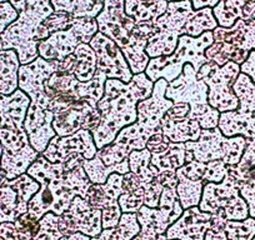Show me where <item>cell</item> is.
Listing matches in <instances>:
<instances>
[{
    "label": "cell",
    "mask_w": 255,
    "mask_h": 240,
    "mask_svg": "<svg viewBox=\"0 0 255 240\" xmlns=\"http://www.w3.org/2000/svg\"><path fill=\"white\" fill-rule=\"evenodd\" d=\"M84 156L75 154L64 163H50L45 156H38L26 174L40 184V189L30 199L28 214L40 220L46 213L60 217L69 209L75 197L87 198L90 183L83 161Z\"/></svg>",
    "instance_id": "cell-1"
},
{
    "label": "cell",
    "mask_w": 255,
    "mask_h": 240,
    "mask_svg": "<svg viewBox=\"0 0 255 240\" xmlns=\"http://www.w3.org/2000/svg\"><path fill=\"white\" fill-rule=\"evenodd\" d=\"M154 83L145 73L134 75L129 83L117 79L105 82L104 95L98 103L102 113L100 124L92 130L98 150L109 145L125 126L131 125L138 119V103L148 99L153 93Z\"/></svg>",
    "instance_id": "cell-2"
},
{
    "label": "cell",
    "mask_w": 255,
    "mask_h": 240,
    "mask_svg": "<svg viewBox=\"0 0 255 240\" xmlns=\"http://www.w3.org/2000/svg\"><path fill=\"white\" fill-rule=\"evenodd\" d=\"M125 0H104V8L95 18L98 30L112 39L124 54L134 75L145 72L150 58L145 53L156 28L154 23H136L124 10Z\"/></svg>",
    "instance_id": "cell-3"
},
{
    "label": "cell",
    "mask_w": 255,
    "mask_h": 240,
    "mask_svg": "<svg viewBox=\"0 0 255 240\" xmlns=\"http://www.w3.org/2000/svg\"><path fill=\"white\" fill-rule=\"evenodd\" d=\"M233 90L239 100V108L233 112L220 113L218 128L227 138L240 135L247 140V148L239 164L228 166V173L243 184L255 168V83L240 73Z\"/></svg>",
    "instance_id": "cell-4"
},
{
    "label": "cell",
    "mask_w": 255,
    "mask_h": 240,
    "mask_svg": "<svg viewBox=\"0 0 255 240\" xmlns=\"http://www.w3.org/2000/svg\"><path fill=\"white\" fill-rule=\"evenodd\" d=\"M18 11V19L0 34L3 50L16 51L20 65L39 56L38 30L40 24L54 13L50 0H9Z\"/></svg>",
    "instance_id": "cell-5"
},
{
    "label": "cell",
    "mask_w": 255,
    "mask_h": 240,
    "mask_svg": "<svg viewBox=\"0 0 255 240\" xmlns=\"http://www.w3.org/2000/svg\"><path fill=\"white\" fill-rule=\"evenodd\" d=\"M168 84L165 79H159L154 83L150 97L138 103V119L135 123L122 129L113 141L128 155L133 150H144L148 139L154 134L161 133V119L174 104L165 98Z\"/></svg>",
    "instance_id": "cell-6"
},
{
    "label": "cell",
    "mask_w": 255,
    "mask_h": 240,
    "mask_svg": "<svg viewBox=\"0 0 255 240\" xmlns=\"http://www.w3.org/2000/svg\"><path fill=\"white\" fill-rule=\"evenodd\" d=\"M158 179L164 185L158 208H148L145 205L136 213L140 232L133 240H168L166 232L183 214L184 209L179 202L176 193L175 171H164L158 175Z\"/></svg>",
    "instance_id": "cell-7"
},
{
    "label": "cell",
    "mask_w": 255,
    "mask_h": 240,
    "mask_svg": "<svg viewBox=\"0 0 255 240\" xmlns=\"http://www.w3.org/2000/svg\"><path fill=\"white\" fill-rule=\"evenodd\" d=\"M213 43V31H205L198 38L181 35L178 39L175 51L169 56L150 59L144 73L153 83L158 82L159 79H165L168 83H171L183 73L185 64H191L198 72L203 65L209 62L205 56V50Z\"/></svg>",
    "instance_id": "cell-8"
},
{
    "label": "cell",
    "mask_w": 255,
    "mask_h": 240,
    "mask_svg": "<svg viewBox=\"0 0 255 240\" xmlns=\"http://www.w3.org/2000/svg\"><path fill=\"white\" fill-rule=\"evenodd\" d=\"M208 85L197 78L193 65L185 64L183 73L168 84L165 98L173 103H186L190 107L188 118L197 120L202 129H215L220 113L208 103Z\"/></svg>",
    "instance_id": "cell-9"
},
{
    "label": "cell",
    "mask_w": 255,
    "mask_h": 240,
    "mask_svg": "<svg viewBox=\"0 0 255 240\" xmlns=\"http://www.w3.org/2000/svg\"><path fill=\"white\" fill-rule=\"evenodd\" d=\"M214 43L205 50L209 62L219 67L228 62L242 65L252 51H255V19H239L232 28L218 26L213 30Z\"/></svg>",
    "instance_id": "cell-10"
},
{
    "label": "cell",
    "mask_w": 255,
    "mask_h": 240,
    "mask_svg": "<svg viewBox=\"0 0 255 240\" xmlns=\"http://www.w3.org/2000/svg\"><path fill=\"white\" fill-rule=\"evenodd\" d=\"M195 13L191 0L169 1L165 13L154 21L156 33L149 39L145 48L149 58L171 55L178 46V39L184 35V26Z\"/></svg>",
    "instance_id": "cell-11"
},
{
    "label": "cell",
    "mask_w": 255,
    "mask_h": 240,
    "mask_svg": "<svg viewBox=\"0 0 255 240\" xmlns=\"http://www.w3.org/2000/svg\"><path fill=\"white\" fill-rule=\"evenodd\" d=\"M185 148V163L223 160L228 166H235L244 155L247 140L240 135L227 138L219 128L202 129L200 138L197 141H186Z\"/></svg>",
    "instance_id": "cell-12"
},
{
    "label": "cell",
    "mask_w": 255,
    "mask_h": 240,
    "mask_svg": "<svg viewBox=\"0 0 255 240\" xmlns=\"http://www.w3.org/2000/svg\"><path fill=\"white\" fill-rule=\"evenodd\" d=\"M240 73V65L234 62H228L223 67L208 62L198 70L197 78L208 85V103L213 109L225 113L239 108V100L233 85Z\"/></svg>",
    "instance_id": "cell-13"
},
{
    "label": "cell",
    "mask_w": 255,
    "mask_h": 240,
    "mask_svg": "<svg viewBox=\"0 0 255 240\" xmlns=\"http://www.w3.org/2000/svg\"><path fill=\"white\" fill-rule=\"evenodd\" d=\"M240 187L242 183L228 173L222 183H207L204 185L198 207L202 212L210 214L222 210L227 220L248 219L249 209L245 200L240 197Z\"/></svg>",
    "instance_id": "cell-14"
},
{
    "label": "cell",
    "mask_w": 255,
    "mask_h": 240,
    "mask_svg": "<svg viewBox=\"0 0 255 240\" xmlns=\"http://www.w3.org/2000/svg\"><path fill=\"white\" fill-rule=\"evenodd\" d=\"M98 31L95 18H77L69 29L56 31L39 41V56L48 62H61L74 53L79 44H89Z\"/></svg>",
    "instance_id": "cell-15"
},
{
    "label": "cell",
    "mask_w": 255,
    "mask_h": 240,
    "mask_svg": "<svg viewBox=\"0 0 255 240\" xmlns=\"http://www.w3.org/2000/svg\"><path fill=\"white\" fill-rule=\"evenodd\" d=\"M40 189V184L28 174L6 180L0 187V223H14L28 213L31 198Z\"/></svg>",
    "instance_id": "cell-16"
},
{
    "label": "cell",
    "mask_w": 255,
    "mask_h": 240,
    "mask_svg": "<svg viewBox=\"0 0 255 240\" xmlns=\"http://www.w3.org/2000/svg\"><path fill=\"white\" fill-rule=\"evenodd\" d=\"M100 120L102 113L98 109V103L83 99L54 112L53 129L58 136H68L82 129L94 130Z\"/></svg>",
    "instance_id": "cell-17"
},
{
    "label": "cell",
    "mask_w": 255,
    "mask_h": 240,
    "mask_svg": "<svg viewBox=\"0 0 255 240\" xmlns=\"http://www.w3.org/2000/svg\"><path fill=\"white\" fill-rule=\"evenodd\" d=\"M123 190V175L118 173L110 174L104 184H92L85 198L90 207L102 210L103 230L115 228L122 218L119 207V197Z\"/></svg>",
    "instance_id": "cell-18"
},
{
    "label": "cell",
    "mask_w": 255,
    "mask_h": 240,
    "mask_svg": "<svg viewBox=\"0 0 255 240\" xmlns=\"http://www.w3.org/2000/svg\"><path fill=\"white\" fill-rule=\"evenodd\" d=\"M58 68L59 62H48L38 56L34 62L20 65L18 73V88L30 98L31 103L45 110H50L51 99L46 95L44 83L51 77V74L58 72Z\"/></svg>",
    "instance_id": "cell-19"
},
{
    "label": "cell",
    "mask_w": 255,
    "mask_h": 240,
    "mask_svg": "<svg viewBox=\"0 0 255 240\" xmlns=\"http://www.w3.org/2000/svg\"><path fill=\"white\" fill-rule=\"evenodd\" d=\"M59 229L64 237L82 233L95 238L103 232L102 210L90 207L82 197H75L69 209L59 217Z\"/></svg>",
    "instance_id": "cell-20"
},
{
    "label": "cell",
    "mask_w": 255,
    "mask_h": 240,
    "mask_svg": "<svg viewBox=\"0 0 255 240\" xmlns=\"http://www.w3.org/2000/svg\"><path fill=\"white\" fill-rule=\"evenodd\" d=\"M89 45L97 55V70L107 75L108 79H117L123 83H129L133 79L134 74L128 64L124 54L119 46L98 31Z\"/></svg>",
    "instance_id": "cell-21"
},
{
    "label": "cell",
    "mask_w": 255,
    "mask_h": 240,
    "mask_svg": "<svg viewBox=\"0 0 255 240\" xmlns=\"http://www.w3.org/2000/svg\"><path fill=\"white\" fill-rule=\"evenodd\" d=\"M98 148L93 139L92 131L82 130L77 131L73 135L58 136L53 138L41 154L50 163H64L75 154L84 156L85 160H90L97 155Z\"/></svg>",
    "instance_id": "cell-22"
},
{
    "label": "cell",
    "mask_w": 255,
    "mask_h": 240,
    "mask_svg": "<svg viewBox=\"0 0 255 240\" xmlns=\"http://www.w3.org/2000/svg\"><path fill=\"white\" fill-rule=\"evenodd\" d=\"M189 107L186 103H174L161 119V134L171 143L197 141L202 134V128L197 120L188 118Z\"/></svg>",
    "instance_id": "cell-23"
},
{
    "label": "cell",
    "mask_w": 255,
    "mask_h": 240,
    "mask_svg": "<svg viewBox=\"0 0 255 240\" xmlns=\"http://www.w3.org/2000/svg\"><path fill=\"white\" fill-rule=\"evenodd\" d=\"M207 170V163L193 160L190 163H185L175 171L176 179H178L176 193H178L179 202L184 210L199 205L203 189L207 184L205 182Z\"/></svg>",
    "instance_id": "cell-24"
},
{
    "label": "cell",
    "mask_w": 255,
    "mask_h": 240,
    "mask_svg": "<svg viewBox=\"0 0 255 240\" xmlns=\"http://www.w3.org/2000/svg\"><path fill=\"white\" fill-rule=\"evenodd\" d=\"M53 112L30 103L24 120V129L28 134L29 143L39 154H43L51 139L56 136L53 129Z\"/></svg>",
    "instance_id": "cell-25"
},
{
    "label": "cell",
    "mask_w": 255,
    "mask_h": 240,
    "mask_svg": "<svg viewBox=\"0 0 255 240\" xmlns=\"http://www.w3.org/2000/svg\"><path fill=\"white\" fill-rule=\"evenodd\" d=\"M212 214L202 212L199 207L184 210L178 220L170 225L166 232L168 240H204L205 234L210 229Z\"/></svg>",
    "instance_id": "cell-26"
},
{
    "label": "cell",
    "mask_w": 255,
    "mask_h": 240,
    "mask_svg": "<svg viewBox=\"0 0 255 240\" xmlns=\"http://www.w3.org/2000/svg\"><path fill=\"white\" fill-rule=\"evenodd\" d=\"M166 0H125L124 10L136 23H154L168 9Z\"/></svg>",
    "instance_id": "cell-27"
},
{
    "label": "cell",
    "mask_w": 255,
    "mask_h": 240,
    "mask_svg": "<svg viewBox=\"0 0 255 240\" xmlns=\"http://www.w3.org/2000/svg\"><path fill=\"white\" fill-rule=\"evenodd\" d=\"M54 11L72 14L75 18H97L104 0H50Z\"/></svg>",
    "instance_id": "cell-28"
},
{
    "label": "cell",
    "mask_w": 255,
    "mask_h": 240,
    "mask_svg": "<svg viewBox=\"0 0 255 240\" xmlns=\"http://www.w3.org/2000/svg\"><path fill=\"white\" fill-rule=\"evenodd\" d=\"M72 55L74 60L73 65L74 77L82 83L90 82L97 72V55L92 46L85 43L79 44Z\"/></svg>",
    "instance_id": "cell-29"
},
{
    "label": "cell",
    "mask_w": 255,
    "mask_h": 240,
    "mask_svg": "<svg viewBox=\"0 0 255 240\" xmlns=\"http://www.w3.org/2000/svg\"><path fill=\"white\" fill-rule=\"evenodd\" d=\"M185 143H170L165 151L151 154L150 165L154 166L159 174L164 171H176L185 164Z\"/></svg>",
    "instance_id": "cell-30"
},
{
    "label": "cell",
    "mask_w": 255,
    "mask_h": 240,
    "mask_svg": "<svg viewBox=\"0 0 255 240\" xmlns=\"http://www.w3.org/2000/svg\"><path fill=\"white\" fill-rule=\"evenodd\" d=\"M140 232L136 213H123L119 223L115 228L104 229L98 237L90 240H133Z\"/></svg>",
    "instance_id": "cell-31"
},
{
    "label": "cell",
    "mask_w": 255,
    "mask_h": 240,
    "mask_svg": "<svg viewBox=\"0 0 255 240\" xmlns=\"http://www.w3.org/2000/svg\"><path fill=\"white\" fill-rule=\"evenodd\" d=\"M83 168H84L85 173H87L88 178H89L92 184H104V183H107L110 174L113 173H118L124 175L128 171H130V169H129V160H128V159L118 164L117 166L108 168V166H105L104 164L102 163V160H100L98 155H95L94 158L90 159V160L83 161Z\"/></svg>",
    "instance_id": "cell-32"
},
{
    "label": "cell",
    "mask_w": 255,
    "mask_h": 240,
    "mask_svg": "<svg viewBox=\"0 0 255 240\" xmlns=\"http://www.w3.org/2000/svg\"><path fill=\"white\" fill-rule=\"evenodd\" d=\"M249 0H219L213 8L218 26L232 28L237 20L243 19V9Z\"/></svg>",
    "instance_id": "cell-33"
},
{
    "label": "cell",
    "mask_w": 255,
    "mask_h": 240,
    "mask_svg": "<svg viewBox=\"0 0 255 240\" xmlns=\"http://www.w3.org/2000/svg\"><path fill=\"white\" fill-rule=\"evenodd\" d=\"M151 153L148 149L144 150H133L129 156V169L131 173L136 174L143 180V183L153 182V179L159 175V171L150 165Z\"/></svg>",
    "instance_id": "cell-34"
},
{
    "label": "cell",
    "mask_w": 255,
    "mask_h": 240,
    "mask_svg": "<svg viewBox=\"0 0 255 240\" xmlns=\"http://www.w3.org/2000/svg\"><path fill=\"white\" fill-rule=\"evenodd\" d=\"M218 28V23L214 18L212 8H203L197 10L195 15L184 26V35L198 38L205 31H213Z\"/></svg>",
    "instance_id": "cell-35"
},
{
    "label": "cell",
    "mask_w": 255,
    "mask_h": 240,
    "mask_svg": "<svg viewBox=\"0 0 255 240\" xmlns=\"http://www.w3.org/2000/svg\"><path fill=\"white\" fill-rule=\"evenodd\" d=\"M75 16H73L72 14L68 13H58V11H54L51 15H49L43 23L40 24L38 30V39L39 41L44 40V39L49 38L51 34L56 33V31L65 30V29H69L73 25V23L75 21Z\"/></svg>",
    "instance_id": "cell-36"
},
{
    "label": "cell",
    "mask_w": 255,
    "mask_h": 240,
    "mask_svg": "<svg viewBox=\"0 0 255 240\" xmlns=\"http://www.w3.org/2000/svg\"><path fill=\"white\" fill-rule=\"evenodd\" d=\"M227 240H253L255 237V219L228 220L225 224Z\"/></svg>",
    "instance_id": "cell-37"
},
{
    "label": "cell",
    "mask_w": 255,
    "mask_h": 240,
    "mask_svg": "<svg viewBox=\"0 0 255 240\" xmlns=\"http://www.w3.org/2000/svg\"><path fill=\"white\" fill-rule=\"evenodd\" d=\"M63 233L59 229V217L53 213H46L39 220V230L33 240H60Z\"/></svg>",
    "instance_id": "cell-38"
},
{
    "label": "cell",
    "mask_w": 255,
    "mask_h": 240,
    "mask_svg": "<svg viewBox=\"0 0 255 240\" xmlns=\"http://www.w3.org/2000/svg\"><path fill=\"white\" fill-rule=\"evenodd\" d=\"M144 195H145L144 187L138 190H134V192L124 193L120 195L118 202H119L122 213H138L144 205Z\"/></svg>",
    "instance_id": "cell-39"
},
{
    "label": "cell",
    "mask_w": 255,
    "mask_h": 240,
    "mask_svg": "<svg viewBox=\"0 0 255 240\" xmlns=\"http://www.w3.org/2000/svg\"><path fill=\"white\" fill-rule=\"evenodd\" d=\"M14 224H15L21 240H31L39 230V220L31 218L28 213L20 215L14 222Z\"/></svg>",
    "instance_id": "cell-40"
},
{
    "label": "cell",
    "mask_w": 255,
    "mask_h": 240,
    "mask_svg": "<svg viewBox=\"0 0 255 240\" xmlns=\"http://www.w3.org/2000/svg\"><path fill=\"white\" fill-rule=\"evenodd\" d=\"M145 195H144V205L148 208H158L160 202L161 193H163L164 185L161 184L158 176L153 179V182L145 183L144 185Z\"/></svg>",
    "instance_id": "cell-41"
},
{
    "label": "cell",
    "mask_w": 255,
    "mask_h": 240,
    "mask_svg": "<svg viewBox=\"0 0 255 240\" xmlns=\"http://www.w3.org/2000/svg\"><path fill=\"white\" fill-rule=\"evenodd\" d=\"M240 197L245 200L249 209V217L255 219V176L250 175L247 182L240 187Z\"/></svg>",
    "instance_id": "cell-42"
},
{
    "label": "cell",
    "mask_w": 255,
    "mask_h": 240,
    "mask_svg": "<svg viewBox=\"0 0 255 240\" xmlns=\"http://www.w3.org/2000/svg\"><path fill=\"white\" fill-rule=\"evenodd\" d=\"M16 19H18V11L14 9L10 1L0 4V34L4 33V30Z\"/></svg>",
    "instance_id": "cell-43"
},
{
    "label": "cell",
    "mask_w": 255,
    "mask_h": 240,
    "mask_svg": "<svg viewBox=\"0 0 255 240\" xmlns=\"http://www.w3.org/2000/svg\"><path fill=\"white\" fill-rule=\"evenodd\" d=\"M170 143L171 141L166 136H164L161 133H156L148 139L145 149H148L151 154H159L165 151Z\"/></svg>",
    "instance_id": "cell-44"
},
{
    "label": "cell",
    "mask_w": 255,
    "mask_h": 240,
    "mask_svg": "<svg viewBox=\"0 0 255 240\" xmlns=\"http://www.w3.org/2000/svg\"><path fill=\"white\" fill-rule=\"evenodd\" d=\"M0 240H21L14 223H0Z\"/></svg>",
    "instance_id": "cell-45"
},
{
    "label": "cell",
    "mask_w": 255,
    "mask_h": 240,
    "mask_svg": "<svg viewBox=\"0 0 255 240\" xmlns=\"http://www.w3.org/2000/svg\"><path fill=\"white\" fill-rule=\"evenodd\" d=\"M240 72L248 75L253 83H255V51H252L247 60L240 65Z\"/></svg>",
    "instance_id": "cell-46"
},
{
    "label": "cell",
    "mask_w": 255,
    "mask_h": 240,
    "mask_svg": "<svg viewBox=\"0 0 255 240\" xmlns=\"http://www.w3.org/2000/svg\"><path fill=\"white\" fill-rule=\"evenodd\" d=\"M166 1H179V0H166ZM191 3H193V8L195 10H200L203 8H214L218 3H219V0H191Z\"/></svg>",
    "instance_id": "cell-47"
},
{
    "label": "cell",
    "mask_w": 255,
    "mask_h": 240,
    "mask_svg": "<svg viewBox=\"0 0 255 240\" xmlns=\"http://www.w3.org/2000/svg\"><path fill=\"white\" fill-rule=\"evenodd\" d=\"M204 240H227V234L224 232H213V230H208L205 234Z\"/></svg>",
    "instance_id": "cell-48"
},
{
    "label": "cell",
    "mask_w": 255,
    "mask_h": 240,
    "mask_svg": "<svg viewBox=\"0 0 255 240\" xmlns=\"http://www.w3.org/2000/svg\"><path fill=\"white\" fill-rule=\"evenodd\" d=\"M60 240H90V238L82 233H75V234L68 235V237H63Z\"/></svg>",
    "instance_id": "cell-49"
},
{
    "label": "cell",
    "mask_w": 255,
    "mask_h": 240,
    "mask_svg": "<svg viewBox=\"0 0 255 240\" xmlns=\"http://www.w3.org/2000/svg\"><path fill=\"white\" fill-rule=\"evenodd\" d=\"M6 180H8V179H6L5 173H4V171L0 169V187H1V185H3Z\"/></svg>",
    "instance_id": "cell-50"
},
{
    "label": "cell",
    "mask_w": 255,
    "mask_h": 240,
    "mask_svg": "<svg viewBox=\"0 0 255 240\" xmlns=\"http://www.w3.org/2000/svg\"><path fill=\"white\" fill-rule=\"evenodd\" d=\"M1 154H3V146L0 144V169H1Z\"/></svg>",
    "instance_id": "cell-51"
},
{
    "label": "cell",
    "mask_w": 255,
    "mask_h": 240,
    "mask_svg": "<svg viewBox=\"0 0 255 240\" xmlns=\"http://www.w3.org/2000/svg\"><path fill=\"white\" fill-rule=\"evenodd\" d=\"M0 51H3V44H1V38H0Z\"/></svg>",
    "instance_id": "cell-52"
},
{
    "label": "cell",
    "mask_w": 255,
    "mask_h": 240,
    "mask_svg": "<svg viewBox=\"0 0 255 240\" xmlns=\"http://www.w3.org/2000/svg\"><path fill=\"white\" fill-rule=\"evenodd\" d=\"M5 1H9V0H0V4H1V3H5Z\"/></svg>",
    "instance_id": "cell-53"
},
{
    "label": "cell",
    "mask_w": 255,
    "mask_h": 240,
    "mask_svg": "<svg viewBox=\"0 0 255 240\" xmlns=\"http://www.w3.org/2000/svg\"><path fill=\"white\" fill-rule=\"evenodd\" d=\"M252 174H253V175H254V176H255V168H254V169H253V170H252Z\"/></svg>",
    "instance_id": "cell-54"
},
{
    "label": "cell",
    "mask_w": 255,
    "mask_h": 240,
    "mask_svg": "<svg viewBox=\"0 0 255 240\" xmlns=\"http://www.w3.org/2000/svg\"><path fill=\"white\" fill-rule=\"evenodd\" d=\"M253 240H255V237H254V238H253Z\"/></svg>",
    "instance_id": "cell-55"
},
{
    "label": "cell",
    "mask_w": 255,
    "mask_h": 240,
    "mask_svg": "<svg viewBox=\"0 0 255 240\" xmlns=\"http://www.w3.org/2000/svg\"><path fill=\"white\" fill-rule=\"evenodd\" d=\"M171 240H178V239H171Z\"/></svg>",
    "instance_id": "cell-56"
},
{
    "label": "cell",
    "mask_w": 255,
    "mask_h": 240,
    "mask_svg": "<svg viewBox=\"0 0 255 240\" xmlns=\"http://www.w3.org/2000/svg\"><path fill=\"white\" fill-rule=\"evenodd\" d=\"M31 240H33V239H31Z\"/></svg>",
    "instance_id": "cell-57"
}]
</instances>
